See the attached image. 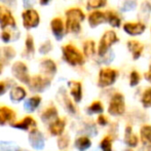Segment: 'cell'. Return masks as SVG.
I'll return each mask as SVG.
<instances>
[{
	"label": "cell",
	"instance_id": "obj_1",
	"mask_svg": "<svg viewBox=\"0 0 151 151\" xmlns=\"http://www.w3.org/2000/svg\"><path fill=\"white\" fill-rule=\"evenodd\" d=\"M66 16V32L78 34L81 31V23L86 20V14L78 7L69 8L65 12Z\"/></svg>",
	"mask_w": 151,
	"mask_h": 151
},
{
	"label": "cell",
	"instance_id": "obj_2",
	"mask_svg": "<svg viewBox=\"0 0 151 151\" xmlns=\"http://www.w3.org/2000/svg\"><path fill=\"white\" fill-rule=\"evenodd\" d=\"M118 41H119V37L114 30H107L104 32L102 37L100 38L99 44L97 47V52L99 57H102V58L105 57L110 50V48Z\"/></svg>",
	"mask_w": 151,
	"mask_h": 151
},
{
	"label": "cell",
	"instance_id": "obj_3",
	"mask_svg": "<svg viewBox=\"0 0 151 151\" xmlns=\"http://www.w3.org/2000/svg\"><path fill=\"white\" fill-rule=\"evenodd\" d=\"M63 59L71 66H81L84 64V56L75 45L66 44L62 47Z\"/></svg>",
	"mask_w": 151,
	"mask_h": 151
},
{
	"label": "cell",
	"instance_id": "obj_4",
	"mask_svg": "<svg viewBox=\"0 0 151 151\" xmlns=\"http://www.w3.org/2000/svg\"><path fill=\"white\" fill-rule=\"evenodd\" d=\"M118 74H119L118 70L113 69V68H102L98 76V86L100 88H107V86H112L117 79Z\"/></svg>",
	"mask_w": 151,
	"mask_h": 151
},
{
	"label": "cell",
	"instance_id": "obj_5",
	"mask_svg": "<svg viewBox=\"0 0 151 151\" xmlns=\"http://www.w3.org/2000/svg\"><path fill=\"white\" fill-rule=\"evenodd\" d=\"M125 111V103L124 98L120 93H116L112 96L110 100L109 107H108V112L113 116L122 115Z\"/></svg>",
	"mask_w": 151,
	"mask_h": 151
},
{
	"label": "cell",
	"instance_id": "obj_6",
	"mask_svg": "<svg viewBox=\"0 0 151 151\" xmlns=\"http://www.w3.org/2000/svg\"><path fill=\"white\" fill-rule=\"evenodd\" d=\"M122 29L129 36L132 37H137L140 36L146 31V25L142 21L138 22H127L122 25Z\"/></svg>",
	"mask_w": 151,
	"mask_h": 151
},
{
	"label": "cell",
	"instance_id": "obj_7",
	"mask_svg": "<svg viewBox=\"0 0 151 151\" xmlns=\"http://www.w3.org/2000/svg\"><path fill=\"white\" fill-rule=\"evenodd\" d=\"M12 71L14 76L17 79L20 80L21 82L29 84L31 78H30V76H29L28 68H27L26 64L23 63V62H16V63L12 65Z\"/></svg>",
	"mask_w": 151,
	"mask_h": 151
},
{
	"label": "cell",
	"instance_id": "obj_8",
	"mask_svg": "<svg viewBox=\"0 0 151 151\" xmlns=\"http://www.w3.org/2000/svg\"><path fill=\"white\" fill-rule=\"evenodd\" d=\"M23 24L26 29L36 28L40 23V18L35 9H27L22 14Z\"/></svg>",
	"mask_w": 151,
	"mask_h": 151
},
{
	"label": "cell",
	"instance_id": "obj_9",
	"mask_svg": "<svg viewBox=\"0 0 151 151\" xmlns=\"http://www.w3.org/2000/svg\"><path fill=\"white\" fill-rule=\"evenodd\" d=\"M88 22L91 28H97L98 26H100L101 24L107 23L106 20V14L105 12L102 10H93L88 17Z\"/></svg>",
	"mask_w": 151,
	"mask_h": 151
},
{
	"label": "cell",
	"instance_id": "obj_10",
	"mask_svg": "<svg viewBox=\"0 0 151 151\" xmlns=\"http://www.w3.org/2000/svg\"><path fill=\"white\" fill-rule=\"evenodd\" d=\"M127 46L134 60H139L140 57L143 55L144 44L141 41H139V40H136V39L129 40L127 43Z\"/></svg>",
	"mask_w": 151,
	"mask_h": 151
},
{
	"label": "cell",
	"instance_id": "obj_11",
	"mask_svg": "<svg viewBox=\"0 0 151 151\" xmlns=\"http://www.w3.org/2000/svg\"><path fill=\"white\" fill-rule=\"evenodd\" d=\"M8 26H16V20H14L12 12L7 8L0 5V27L2 29H4Z\"/></svg>",
	"mask_w": 151,
	"mask_h": 151
},
{
	"label": "cell",
	"instance_id": "obj_12",
	"mask_svg": "<svg viewBox=\"0 0 151 151\" xmlns=\"http://www.w3.org/2000/svg\"><path fill=\"white\" fill-rule=\"evenodd\" d=\"M50 79L47 78V76H42V75H35L31 78L30 82V88L34 91H43L45 88L50 86Z\"/></svg>",
	"mask_w": 151,
	"mask_h": 151
},
{
	"label": "cell",
	"instance_id": "obj_13",
	"mask_svg": "<svg viewBox=\"0 0 151 151\" xmlns=\"http://www.w3.org/2000/svg\"><path fill=\"white\" fill-rule=\"evenodd\" d=\"M50 28H52V34L58 40H61L65 35L66 26L64 25V22L61 18H55L50 22Z\"/></svg>",
	"mask_w": 151,
	"mask_h": 151
},
{
	"label": "cell",
	"instance_id": "obj_14",
	"mask_svg": "<svg viewBox=\"0 0 151 151\" xmlns=\"http://www.w3.org/2000/svg\"><path fill=\"white\" fill-rule=\"evenodd\" d=\"M68 86L70 88V93L73 97L74 101L76 103L81 101L82 99V84L80 81H76V80H71L68 82Z\"/></svg>",
	"mask_w": 151,
	"mask_h": 151
},
{
	"label": "cell",
	"instance_id": "obj_15",
	"mask_svg": "<svg viewBox=\"0 0 151 151\" xmlns=\"http://www.w3.org/2000/svg\"><path fill=\"white\" fill-rule=\"evenodd\" d=\"M40 69L45 74V76H54L57 72V65L52 60L50 59H44L40 63Z\"/></svg>",
	"mask_w": 151,
	"mask_h": 151
},
{
	"label": "cell",
	"instance_id": "obj_16",
	"mask_svg": "<svg viewBox=\"0 0 151 151\" xmlns=\"http://www.w3.org/2000/svg\"><path fill=\"white\" fill-rule=\"evenodd\" d=\"M106 20L107 23L112 27V28H119L121 26V18L120 16L117 14V12L115 10H106Z\"/></svg>",
	"mask_w": 151,
	"mask_h": 151
},
{
	"label": "cell",
	"instance_id": "obj_17",
	"mask_svg": "<svg viewBox=\"0 0 151 151\" xmlns=\"http://www.w3.org/2000/svg\"><path fill=\"white\" fill-rule=\"evenodd\" d=\"M66 127V120L65 118H57L50 123V132L54 136H60L63 134L64 129Z\"/></svg>",
	"mask_w": 151,
	"mask_h": 151
},
{
	"label": "cell",
	"instance_id": "obj_18",
	"mask_svg": "<svg viewBox=\"0 0 151 151\" xmlns=\"http://www.w3.org/2000/svg\"><path fill=\"white\" fill-rule=\"evenodd\" d=\"M12 127H18V129H32V131H34L36 129V121L31 116H26L24 119L19 121V122L12 123Z\"/></svg>",
	"mask_w": 151,
	"mask_h": 151
},
{
	"label": "cell",
	"instance_id": "obj_19",
	"mask_svg": "<svg viewBox=\"0 0 151 151\" xmlns=\"http://www.w3.org/2000/svg\"><path fill=\"white\" fill-rule=\"evenodd\" d=\"M16 117V113L9 107H0V124H5L6 122L12 120Z\"/></svg>",
	"mask_w": 151,
	"mask_h": 151
},
{
	"label": "cell",
	"instance_id": "obj_20",
	"mask_svg": "<svg viewBox=\"0 0 151 151\" xmlns=\"http://www.w3.org/2000/svg\"><path fill=\"white\" fill-rule=\"evenodd\" d=\"M125 143L129 146V147H136L138 145V142H139V139L136 135L133 134V131H132V127H127L125 129Z\"/></svg>",
	"mask_w": 151,
	"mask_h": 151
},
{
	"label": "cell",
	"instance_id": "obj_21",
	"mask_svg": "<svg viewBox=\"0 0 151 151\" xmlns=\"http://www.w3.org/2000/svg\"><path fill=\"white\" fill-rule=\"evenodd\" d=\"M26 97V91L22 86H16L10 91V99L12 101L20 102Z\"/></svg>",
	"mask_w": 151,
	"mask_h": 151
},
{
	"label": "cell",
	"instance_id": "obj_22",
	"mask_svg": "<svg viewBox=\"0 0 151 151\" xmlns=\"http://www.w3.org/2000/svg\"><path fill=\"white\" fill-rule=\"evenodd\" d=\"M97 52L96 42L93 40H86L83 43V55L88 58L93 57Z\"/></svg>",
	"mask_w": 151,
	"mask_h": 151
},
{
	"label": "cell",
	"instance_id": "obj_23",
	"mask_svg": "<svg viewBox=\"0 0 151 151\" xmlns=\"http://www.w3.org/2000/svg\"><path fill=\"white\" fill-rule=\"evenodd\" d=\"M91 139L88 137H86V136L79 137L75 141V147L79 151H84L88 149L91 147Z\"/></svg>",
	"mask_w": 151,
	"mask_h": 151
},
{
	"label": "cell",
	"instance_id": "obj_24",
	"mask_svg": "<svg viewBox=\"0 0 151 151\" xmlns=\"http://www.w3.org/2000/svg\"><path fill=\"white\" fill-rule=\"evenodd\" d=\"M108 0H88L86 1V8L88 10L100 9L107 5Z\"/></svg>",
	"mask_w": 151,
	"mask_h": 151
},
{
	"label": "cell",
	"instance_id": "obj_25",
	"mask_svg": "<svg viewBox=\"0 0 151 151\" xmlns=\"http://www.w3.org/2000/svg\"><path fill=\"white\" fill-rule=\"evenodd\" d=\"M142 104L144 107L148 108L151 106V88H147L144 91L143 95H142Z\"/></svg>",
	"mask_w": 151,
	"mask_h": 151
},
{
	"label": "cell",
	"instance_id": "obj_26",
	"mask_svg": "<svg viewBox=\"0 0 151 151\" xmlns=\"http://www.w3.org/2000/svg\"><path fill=\"white\" fill-rule=\"evenodd\" d=\"M136 5H137V1L136 0H122L120 8L122 12H129V10L134 9L136 7Z\"/></svg>",
	"mask_w": 151,
	"mask_h": 151
},
{
	"label": "cell",
	"instance_id": "obj_27",
	"mask_svg": "<svg viewBox=\"0 0 151 151\" xmlns=\"http://www.w3.org/2000/svg\"><path fill=\"white\" fill-rule=\"evenodd\" d=\"M100 147L103 151H112V139L109 136H106L101 142H100Z\"/></svg>",
	"mask_w": 151,
	"mask_h": 151
},
{
	"label": "cell",
	"instance_id": "obj_28",
	"mask_svg": "<svg viewBox=\"0 0 151 151\" xmlns=\"http://www.w3.org/2000/svg\"><path fill=\"white\" fill-rule=\"evenodd\" d=\"M141 136L144 142L151 144V125H144L141 129Z\"/></svg>",
	"mask_w": 151,
	"mask_h": 151
},
{
	"label": "cell",
	"instance_id": "obj_29",
	"mask_svg": "<svg viewBox=\"0 0 151 151\" xmlns=\"http://www.w3.org/2000/svg\"><path fill=\"white\" fill-rule=\"evenodd\" d=\"M104 110L103 104L100 101H95L91 104V106L88 107V111L91 113H102Z\"/></svg>",
	"mask_w": 151,
	"mask_h": 151
},
{
	"label": "cell",
	"instance_id": "obj_30",
	"mask_svg": "<svg viewBox=\"0 0 151 151\" xmlns=\"http://www.w3.org/2000/svg\"><path fill=\"white\" fill-rule=\"evenodd\" d=\"M140 80H141V75L138 71L133 70L129 74V86H136L139 84Z\"/></svg>",
	"mask_w": 151,
	"mask_h": 151
},
{
	"label": "cell",
	"instance_id": "obj_31",
	"mask_svg": "<svg viewBox=\"0 0 151 151\" xmlns=\"http://www.w3.org/2000/svg\"><path fill=\"white\" fill-rule=\"evenodd\" d=\"M57 113H58V112H57V108L50 107L48 109H46L45 111L43 112V114H42V119H44V120L52 119V118L56 117Z\"/></svg>",
	"mask_w": 151,
	"mask_h": 151
},
{
	"label": "cell",
	"instance_id": "obj_32",
	"mask_svg": "<svg viewBox=\"0 0 151 151\" xmlns=\"http://www.w3.org/2000/svg\"><path fill=\"white\" fill-rule=\"evenodd\" d=\"M141 14L144 19H148L149 14H151V3L149 1H144L141 5Z\"/></svg>",
	"mask_w": 151,
	"mask_h": 151
},
{
	"label": "cell",
	"instance_id": "obj_33",
	"mask_svg": "<svg viewBox=\"0 0 151 151\" xmlns=\"http://www.w3.org/2000/svg\"><path fill=\"white\" fill-rule=\"evenodd\" d=\"M40 102H41V98L39 97V96H34V97H32L29 99L28 101V105L30 106V108L32 110L35 109V108L38 107V105L40 104Z\"/></svg>",
	"mask_w": 151,
	"mask_h": 151
},
{
	"label": "cell",
	"instance_id": "obj_34",
	"mask_svg": "<svg viewBox=\"0 0 151 151\" xmlns=\"http://www.w3.org/2000/svg\"><path fill=\"white\" fill-rule=\"evenodd\" d=\"M34 41H33V37L31 35L27 36L26 39V50L28 54H33L34 52Z\"/></svg>",
	"mask_w": 151,
	"mask_h": 151
},
{
	"label": "cell",
	"instance_id": "obj_35",
	"mask_svg": "<svg viewBox=\"0 0 151 151\" xmlns=\"http://www.w3.org/2000/svg\"><path fill=\"white\" fill-rule=\"evenodd\" d=\"M58 145H59V148H60V149H62V150L66 149V148L68 147V145H69V139H68V137L62 136V137L59 138Z\"/></svg>",
	"mask_w": 151,
	"mask_h": 151
},
{
	"label": "cell",
	"instance_id": "obj_36",
	"mask_svg": "<svg viewBox=\"0 0 151 151\" xmlns=\"http://www.w3.org/2000/svg\"><path fill=\"white\" fill-rule=\"evenodd\" d=\"M52 43H50V41H46L40 46L39 52H41V54H47L48 52L52 50Z\"/></svg>",
	"mask_w": 151,
	"mask_h": 151
},
{
	"label": "cell",
	"instance_id": "obj_37",
	"mask_svg": "<svg viewBox=\"0 0 151 151\" xmlns=\"http://www.w3.org/2000/svg\"><path fill=\"white\" fill-rule=\"evenodd\" d=\"M65 103H66V106H67V108L69 109V111H71V113H75V106L72 104L71 100L69 99V98L66 97L65 98Z\"/></svg>",
	"mask_w": 151,
	"mask_h": 151
},
{
	"label": "cell",
	"instance_id": "obj_38",
	"mask_svg": "<svg viewBox=\"0 0 151 151\" xmlns=\"http://www.w3.org/2000/svg\"><path fill=\"white\" fill-rule=\"evenodd\" d=\"M98 123H99L100 125H106L108 123V119L106 118V116L100 115L99 117H98Z\"/></svg>",
	"mask_w": 151,
	"mask_h": 151
},
{
	"label": "cell",
	"instance_id": "obj_39",
	"mask_svg": "<svg viewBox=\"0 0 151 151\" xmlns=\"http://www.w3.org/2000/svg\"><path fill=\"white\" fill-rule=\"evenodd\" d=\"M1 38H2V40H3L4 42H8L10 40V33H9V32H6V31L2 32Z\"/></svg>",
	"mask_w": 151,
	"mask_h": 151
},
{
	"label": "cell",
	"instance_id": "obj_40",
	"mask_svg": "<svg viewBox=\"0 0 151 151\" xmlns=\"http://www.w3.org/2000/svg\"><path fill=\"white\" fill-rule=\"evenodd\" d=\"M6 88H7V86H6L5 82L3 81H0V96L3 95L4 93H5Z\"/></svg>",
	"mask_w": 151,
	"mask_h": 151
},
{
	"label": "cell",
	"instance_id": "obj_41",
	"mask_svg": "<svg viewBox=\"0 0 151 151\" xmlns=\"http://www.w3.org/2000/svg\"><path fill=\"white\" fill-rule=\"evenodd\" d=\"M145 78H146V80L147 81H149L150 83H151V65H149V68H148V71L145 73Z\"/></svg>",
	"mask_w": 151,
	"mask_h": 151
},
{
	"label": "cell",
	"instance_id": "obj_42",
	"mask_svg": "<svg viewBox=\"0 0 151 151\" xmlns=\"http://www.w3.org/2000/svg\"><path fill=\"white\" fill-rule=\"evenodd\" d=\"M2 2H4V3H7V4H10V5H12V4L16 2V0H1Z\"/></svg>",
	"mask_w": 151,
	"mask_h": 151
},
{
	"label": "cell",
	"instance_id": "obj_43",
	"mask_svg": "<svg viewBox=\"0 0 151 151\" xmlns=\"http://www.w3.org/2000/svg\"><path fill=\"white\" fill-rule=\"evenodd\" d=\"M50 0H39L40 4H42V5H46V4L50 3Z\"/></svg>",
	"mask_w": 151,
	"mask_h": 151
},
{
	"label": "cell",
	"instance_id": "obj_44",
	"mask_svg": "<svg viewBox=\"0 0 151 151\" xmlns=\"http://www.w3.org/2000/svg\"><path fill=\"white\" fill-rule=\"evenodd\" d=\"M1 71H2V66H1V64H0V73H1Z\"/></svg>",
	"mask_w": 151,
	"mask_h": 151
}]
</instances>
